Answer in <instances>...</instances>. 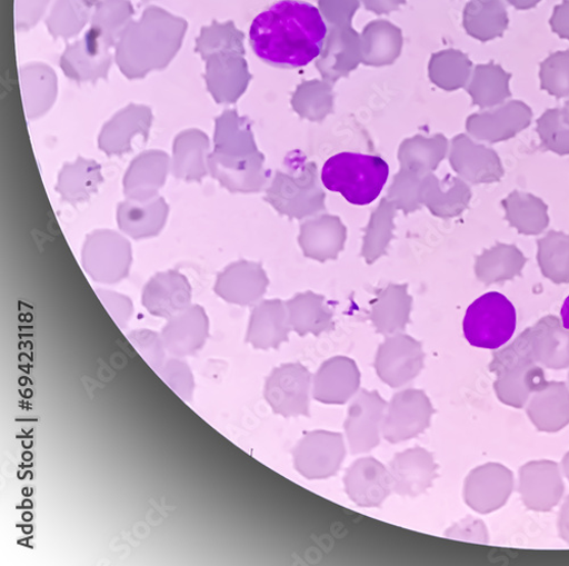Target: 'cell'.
<instances>
[{"instance_id": "56", "label": "cell", "mask_w": 569, "mask_h": 566, "mask_svg": "<svg viewBox=\"0 0 569 566\" xmlns=\"http://www.w3.org/2000/svg\"><path fill=\"white\" fill-rule=\"evenodd\" d=\"M561 113L563 121L569 126V100L565 103Z\"/></svg>"}, {"instance_id": "50", "label": "cell", "mask_w": 569, "mask_h": 566, "mask_svg": "<svg viewBox=\"0 0 569 566\" xmlns=\"http://www.w3.org/2000/svg\"><path fill=\"white\" fill-rule=\"evenodd\" d=\"M552 31L560 38L569 40V0L555 8L550 20Z\"/></svg>"}, {"instance_id": "27", "label": "cell", "mask_w": 569, "mask_h": 566, "mask_svg": "<svg viewBox=\"0 0 569 566\" xmlns=\"http://www.w3.org/2000/svg\"><path fill=\"white\" fill-rule=\"evenodd\" d=\"M526 409L539 431L559 433L569 424V388L563 383H550L531 397Z\"/></svg>"}, {"instance_id": "36", "label": "cell", "mask_w": 569, "mask_h": 566, "mask_svg": "<svg viewBox=\"0 0 569 566\" xmlns=\"http://www.w3.org/2000/svg\"><path fill=\"white\" fill-rule=\"evenodd\" d=\"M526 264V256L517 247L499 244L480 258L478 274L487 285H492L520 275Z\"/></svg>"}, {"instance_id": "46", "label": "cell", "mask_w": 569, "mask_h": 566, "mask_svg": "<svg viewBox=\"0 0 569 566\" xmlns=\"http://www.w3.org/2000/svg\"><path fill=\"white\" fill-rule=\"evenodd\" d=\"M448 538L477 544H489V532L479 518L467 516L457 523L447 533Z\"/></svg>"}, {"instance_id": "52", "label": "cell", "mask_w": 569, "mask_h": 566, "mask_svg": "<svg viewBox=\"0 0 569 566\" xmlns=\"http://www.w3.org/2000/svg\"><path fill=\"white\" fill-rule=\"evenodd\" d=\"M558 533L560 538L569 545V496L562 503L559 513Z\"/></svg>"}, {"instance_id": "53", "label": "cell", "mask_w": 569, "mask_h": 566, "mask_svg": "<svg viewBox=\"0 0 569 566\" xmlns=\"http://www.w3.org/2000/svg\"><path fill=\"white\" fill-rule=\"evenodd\" d=\"M507 2L517 10L527 11L536 8L541 0H507Z\"/></svg>"}, {"instance_id": "43", "label": "cell", "mask_w": 569, "mask_h": 566, "mask_svg": "<svg viewBox=\"0 0 569 566\" xmlns=\"http://www.w3.org/2000/svg\"><path fill=\"white\" fill-rule=\"evenodd\" d=\"M538 133L543 147L558 156H569V126L561 110H547L538 120Z\"/></svg>"}, {"instance_id": "24", "label": "cell", "mask_w": 569, "mask_h": 566, "mask_svg": "<svg viewBox=\"0 0 569 566\" xmlns=\"http://www.w3.org/2000/svg\"><path fill=\"white\" fill-rule=\"evenodd\" d=\"M210 141L200 129H187L173 140L171 171L183 181H202L209 171Z\"/></svg>"}, {"instance_id": "38", "label": "cell", "mask_w": 569, "mask_h": 566, "mask_svg": "<svg viewBox=\"0 0 569 566\" xmlns=\"http://www.w3.org/2000/svg\"><path fill=\"white\" fill-rule=\"evenodd\" d=\"M246 34L236 28L232 21L220 23L214 21L201 30L196 41V52L206 61L219 53H237L246 56Z\"/></svg>"}, {"instance_id": "2", "label": "cell", "mask_w": 569, "mask_h": 566, "mask_svg": "<svg viewBox=\"0 0 569 566\" xmlns=\"http://www.w3.org/2000/svg\"><path fill=\"white\" fill-rule=\"evenodd\" d=\"M188 23L158 7L148 8L131 21L116 44V62L128 79H141L166 69L174 59Z\"/></svg>"}, {"instance_id": "51", "label": "cell", "mask_w": 569, "mask_h": 566, "mask_svg": "<svg viewBox=\"0 0 569 566\" xmlns=\"http://www.w3.org/2000/svg\"><path fill=\"white\" fill-rule=\"evenodd\" d=\"M365 8L376 14H390L401 6L407 3V0H361Z\"/></svg>"}, {"instance_id": "58", "label": "cell", "mask_w": 569, "mask_h": 566, "mask_svg": "<svg viewBox=\"0 0 569 566\" xmlns=\"http://www.w3.org/2000/svg\"><path fill=\"white\" fill-rule=\"evenodd\" d=\"M568 383H569V374H568Z\"/></svg>"}, {"instance_id": "8", "label": "cell", "mask_w": 569, "mask_h": 566, "mask_svg": "<svg viewBox=\"0 0 569 566\" xmlns=\"http://www.w3.org/2000/svg\"><path fill=\"white\" fill-rule=\"evenodd\" d=\"M433 414L432 403L423 391L403 390L388 405L382 435L391 444L416 438L429 429Z\"/></svg>"}, {"instance_id": "26", "label": "cell", "mask_w": 569, "mask_h": 566, "mask_svg": "<svg viewBox=\"0 0 569 566\" xmlns=\"http://www.w3.org/2000/svg\"><path fill=\"white\" fill-rule=\"evenodd\" d=\"M533 354L539 365L550 369L569 367V329L556 316H546L529 327Z\"/></svg>"}, {"instance_id": "42", "label": "cell", "mask_w": 569, "mask_h": 566, "mask_svg": "<svg viewBox=\"0 0 569 566\" xmlns=\"http://www.w3.org/2000/svg\"><path fill=\"white\" fill-rule=\"evenodd\" d=\"M531 364L538 363L532 349L530 329L528 328L506 348H500L493 354L489 368L498 375L506 370Z\"/></svg>"}, {"instance_id": "20", "label": "cell", "mask_w": 569, "mask_h": 566, "mask_svg": "<svg viewBox=\"0 0 569 566\" xmlns=\"http://www.w3.org/2000/svg\"><path fill=\"white\" fill-rule=\"evenodd\" d=\"M171 170V158L161 150H149L138 155L123 177V193L127 199L150 200L158 197Z\"/></svg>"}, {"instance_id": "22", "label": "cell", "mask_w": 569, "mask_h": 566, "mask_svg": "<svg viewBox=\"0 0 569 566\" xmlns=\"http://www.w3.org/2000/svg\"><path fill=\"white\" fill-rule=\"evenodd\" d=\"M169 211L167 201L159 196L150 200L127 199L118 206V226L132 240L152 239L164 228Z\"/></svg>"}, {"instance_id": "37", "label": "cell", "mask_w": 569, "mask_h": 566, "mask_svg": "<svg viewBox=\"0 0 569 566\" xmlns=\"http://www.w3.org/2000/svg\"><path fill=\"white\" fill-rule=\"evenodd\" d=\"M538 261L542 274L555 285L569 282V236L551 230L538 241Z\"/></svg>"}, {"instance_id": "29", "label": "cell", "mask_w": 569, "mask_h": 566, "mask_svg": "<svg viewBox=\"0 0 569 566\" xmlns=\"http://www.w3.org/2000/svg\"><path fill=\"white\" fill-rule=\"evenodd\" d=\"M208 336V317L199 305H191L169 318L163 329V345L174 354L193 352L201 348Z\"/></svg>"}, {"instance_id": "54", "label": "cell", "mask_w": 569, "mask_h": 566, "mask_svg": "<svg viewBox=\"0 0 569 566\" xmlns=\"http://www.w3.org/2000/svg\"><path fill=\"white\" fill-rule=\"evenodd\" d=\"M561 322L565 328L569 329V297L565 300L561 308Z\"/></svg>"}, {"instance_id": "35", "label": "cell", "mask_w": 569, "mask_h": 566, "mask_svg": "<svg viewBox=\"0 0 569 566\" xmlns=\"http://www.w3.org/2000/svg\"><path fill=\"white\" fill-rule=\"evenodd\" d=\"M97 3L98 0H56L46 20L47 29L56 39L76 37L91 19Z\"/></svg>"}, {"instance_id": "32", "label": "cell", "mask_w": 569, "mask_h": 566, "mask_svg": "<svg viewBox=\"0 0 569 566\" xmlns=\"http://www.w3.org/2000/svg\"><path fill=\"white\" fill-rule=\"evenodd\" d=\"M508 27V14L502 0H470L463 11L466 32L478 40L502 37Z\"/></svg>"}, {"instance_id": "39", "label": "cell", "mask_w": 569, "mask_h": 566, "mask_svg": "<svg viewBox=\"0 0 569 566\" xmlns=\"http://www.w3.org/2000/svg\"><path fill=\"white\" fill-rule=\"evenodd\" d=\"M134 14L130 0H98L91 14V28L113 47Z\"/></svg>"}, {"instance_id": "17", "label": "cell", "mask_w": 569, "mask_h": 566, "mask_svg": "<svg viewBox=\"0 0 569 566\" xmlns=\"http://www.w3.org/2000/svg\"><path fill=\"white\" fill-rule=\"evenodd\" d=\"M192 287L178 270L156 274L144 287L141 302L150 314L171 318L192 305Z\"/></svg>"}, {"instance_id": "33", "label": "cell", "mask_w": 569, "mask_h": 566, "mask_svg": "<svg viewBox=\"0 0 569 566\" xmlns=\"http://www.w3.org/2000/svg\"><path fill=\"white\" fill-rule=\"evenodd\" d=\"M510 73L500 66L490 63L478 66L471 75L468 86L473 103L481 108L502 106L511 97Z\"/></svg>"}, {"instance_id": "11", "label": "cell", "mask_w": 569, "mask_h": 566, "mask_svg": "<svg viewBox=\"0 0 569 566\" xmlns=\"http://www.w3.org/2000/svg\"><path fill=\"white\" fill-rule=\"evenodd\" d=\"M515 488L512 471L502 464L488 463L473 468L465 480L463 499L480 514L502 508Z\"/></svg>"}, {"instance_id": "40", "label": "cell", "mask_w": 569, "mask_h": 566, "mask_svg": "<svg viewBox=\"0 0 569 566\" xmlns=\"http://www.w3.org/2000/svg\"><path fill=\"white\" fill-rule=\"evenodd\" d=\"M472 63L466 54L447 50L432 56L429 72L431 80L447 90L465 87L471 76Z\"/></svg>"}, {"instance_id": "1", "label": "cell", "mask_w": 569, "mask_h": 566, "mask_svg": "<svg viewBox=\"0 0 569 566\" xmlns=\"http://www.w3.org/2000/svg\"><path fill=\"white\" fill-rule=\"evenodd\" d=\"M327 32L318 9L297 0H282L254 19L250 42L263 62L296 69L319 58Z\"/></svg>"}, {"instance_id": "18", "label": "cell", "mask_w": 569, "mask_h": 566, "mask_svg": "<svg viewBox=\"0 0 569 566\" xmlns=\"http://www.w3.org/2000/svg\"><path fill=\"white\" fill-rule=\"evenodd\" d=\"M393 491L400 496L417 497L431 488L438 478L433 454L417 447L397 454L389 465Z\"/></svg>"}, {"instance_id": "6", "label": "cell", "mask_w": 569, "mask_h": 566, "mask_svg": "<svg viewBox=\"0 0 569 566\" xmlns=\"http://www.w3.org/2000/svg\"><path fill=\"white\" fill-rule=\"evenodd\" d=\"M312 376L299 364L274 368L266 381L264 397L274 414L283 417L310 415Z\"/></svg>"}, {"instance_id": "7", "label": "cell", "mask_w": 569, "mask_h": 566, "mask_svg": "<svg viewBox=\"0 0 569 566\" xmlns=\"http://www.w3.org/2000/svg\"><path fill=\"white\" fill-rule=\"evenodd\" d=\"M292 454L295 466L301 476L309 480H322L338 474L347 448L341 434L318 430L307 434Z\"/></svg>"}, {"instance_id": "21", "label": "cell", "mask_w": 569, "mask_h": 566, "mask_svg": "<svg viewBox=\"0 0 569 566\" xmlns=\"http://www.w3.org/2000/svg\"><path fill=\"white\" fill-rule=\"evenodd\" d=\"M532 118L530 107L520 101H511L496 110L470 117L468 130L490 143H499L527 129Z\"/></svg>"}, {"instance_id": "31", "label": "cell", "mask_w": 569, "mask_h": 566, "mask_svg": "<svg viewBox=\"0 0 569 566\" xmlns=\"http://www.w3.org/2000/svg\"><path fill=\"white\" fill-rule=\"evenodd\" d=\"M362 63L367 67H387L400 57L403 37L400 28L387 20L367 24L361 34Z\"/></svg>"}, {"instance_id": "34", "label": "cell", "mask_w": 569, "mask_h": 566, "mask_svg": "<svg viewBox=\"0 0 569 566\" xmlns=\"http://www.w3.org/2000/svg\"><path fill=\"white\" fill-rule=\"evenodd\" d=\"M502 206L507 220L519 234L539 235L549 226L547 205L532 195L512 192Z\"/></svg>"}, {"instance_id": "41", "label": "cell", "mask_w": 569, "mask_h": 566, "mask_svg": "<svg viewBox=\"0 0 569 566\" xmlns=\"http://www.w3.org/2000/svg\"><path fill=\"white\" fill-rule=\"evenodd\" d=\"M462 165L466 173L473 181H500L505 175L499 156L485 147H477L465 140L462 143Z\"/></svg>"}, {"instance_id": "25", "label": "cell", "mask_w": 569, "mask_h": 566, "mask_svg": "<svg viewBox=\"0 0 569 566\" xmlns=\"http://www.w3.org/2000/svg\"><path fill=\"white\" fill-rule=\"evenodd\" d=\"M23 107L29 120H36L54 106L58 98L56 71L43 63H30L20 71Z\"/></svg>"}, {"instance_id": "47", "label": "cell", "mask_w": 569, "mask_h": 566, "mask_svg": "<svg viewBox=\"0 0 569 566\" xmlns=\"http://www.w3.org/2000/svg\"><path fill=\"white\" fill-rule=\"evenodd\" d=\"M330 100V85L319 80L303 82L296 96V102L302 109L325 107Z\"/></svg>"}, {"instance_id": "48", "label": "cell", "mask_w": 569, "mask_h": 566, "mask_svg": "<svg viewBox=\"0 0 569 566\" xmlns=\"http://www.w3.org/2000/svg\"><path fill=\"white\" fill-rule=\"evenodd\" d=\"M51 0H16V27L19 31L33 28L49 8Z\"/></svg>"}, {"instance_id": "19", "label": "cell", "mask_w": 569, "mask_h": 566, "mask_svg": "<svg viewBox=\"0 0 569 566\" xmlns=\"http://www.w3.org/2000/svg\"><path fill=\"white\" fill-rule=\"evenodd\" d=\"M361 374L357 364L347 357L323 363L312 380L313 398L327 405H345L359 391Z\"/></svg>"}, {"instance_id": "14", "label": "cell", "mask_w": 569, "mask_h": 566, "mask_svg": "<svg viewBox=\"0 0 569 566\" xmlns=\"http://www.w3.org/2000/svg\"><path fill=\"white\" fill-rule=\"evenodd\" d=\"M346 493L361 507H379L393 491L390 469L373 457L356 460L345 477Z\"/></svg>"}, {"instance_id": "30", "label": "cell", "mask_w": 569, "mask_h": 566, "mask_svg": "<svg viewBox=\"0 0 569 566\" xmlns=\"http://www.w3.org/2000/svg\"><path fill=\"white\" fill-rule=\"evenodd\" d=\"M103 181L102 166L94 160L79 157L76 161L63 166L56 190L62 201L78 205L98 193Z\"/></svg>"}, {"instance_id": "45", "label": "cell", "mask_w": 569, "mask_h": 566, "mask_svg": "<svg viewBox=\"0 0 569 566\" xmlns=\"http://www.w3.org/2000/svg\"><path fill=\"white\" fill-rule=\"evenodd\" d=\"M318 6L328 27L352 26L360 0H318Z\"/></svg>"}, {"instance_id": "57", "label": "cell", "mask_w": 569, "mask_h": 566, "mask_svg": "<svg viewBox=\"0 0 569 566\" xmlns=\"http://www.w3.org/2000/svg\"><path fill=\"white\" fill-rule=\"evenodd\" d=\"M149 2H150V0H141L142 4H148Z\"/></svg>"}, {"instance_id": "16", "label": "cell", "mask_w": 569, "mask_h": 566, "mask_svg": "<svg viewBox=\"0 0 569 566\" xmlns=\"http://www.w3.org/2000/svg\"><path fill=\"white\" fill-rule=\"evenodd\" d=\"M206 81L214 101L234 103L247 90L252 76L244 56L219 53L206 60Z\"/></svg>"}, {"instance_id": "13", "label": "cell", "mask_w": 569, "mask_h": 566, "mask_svg": "<svg viewBox=\"0 0 569 566\" xmlns=\"http://www.w3.org/2000/svg\"><path fill=\"white\" fill-rule=\"evenodd\" d=\"M327 28L328 32L321 53L316 60V67L326 80L336 82L349 76L362 63V40L352 26Z\"/></svg>"}, {"instance_id": "28", "label": "cell", "mask_w": 569, "mask_h": 566, "mask_svg": "<svg viewBox=\"0 0 569 566\" xmlns=\"http://www.w3.org/2000/svg\"><path fill=\"white\" fill-rule=\"evenodd\" d=\"M550 383L539 364L519 366L497 375L495 391L498 399L513 408H526L531 397Z\"/></svg>"}, {"instance_id": "4", "label": "cell", "mask_w": 569, "mask_h": 566, "mask_svg": "<svg viewBox=\"0 0 569 566\" xmlns=\"http://www.w3.org/2000/svg\"><path fill=\"white\" fill-rule=\"evenodd\" d=\"M517 314L501 294L490 292L473 301L463 318V335L472 347L498 350L515 334Z\"/></svg>"}, {"instance_id": "3", "label": "cell", "mask_w": 569, "mask_h": 566, "mask_svg": "<svg viewBox=\"0 0 569 566\" xmlns=\"http://www.w3.org/2000/svg\"><path fill=\"white\" fill-rule=\"evenodd\" d=\"M390 167L375 156L343 152L326 161L321 180L327 190L342 195L355 206H367L381 196Z\"/></svg>"}, {"instance_id": "12", "label": "cell", "mask_w": 569, "mask_h": 566, "mask_svg": "<svg viewBox=\"0 0 569 566\" xmlns=\"http://www.w3.org/2000/svg\"><path fill=\"white\" fill-rule=\"evenodd\" d=\"M518 493L529 509L551 510L565 493L560 466L552 460H535L521 466Z\"/></svg>"}, {"instance_id": "55", "label": "cell", "mask_w": 569, "mask_h": 566, "mask_svg": "<svg viewBox=\"0 0 569 566\" xmlns=\"http://www.w3.org/2000/svg\"><path fill=\"white\" fill-rule=\"evenodd\" d=\"M561 469H562L563 476L569 481V451L565 455V457L562 459Z\"/></svg>"}, {"instance_id": "44", "label": "cell", "mask_w": 569, "mask_h": 566, "mask_svg": "<svg viewBox=\"0 0 569 566\" xmlns=\"http://www.w3.org/2000/svg\"><path fill=\"white\" fill-rule=\"evenodd\" d=\"M541 88L550 96L562 99L569 98V52H558L550 56L540 70Z\"/></svg>"}, {"instance_id": "9", "label": "cell", "mask_w": 569, "mask_h": 566, "mask_svg": "<svg viewBox=\"0 0 569 566\" xmlns=\"http://www.w3.org/2000/svg\"><path fill=\"white\" fill-rule=\"evenodd\" d=\"M387 401L377 391L361 389L348 409L345 430L353 455L366 454L381 443Z\"/></svg>"}, {"instance_id": "23", "label": "cell", "mask_w": 569, "mask_h": 566, "mask_svg": "<svg viewBox=\"0 0 569 566\" xmlns=\"http://www.w3.org/2000/svg\"><path fill=\"white\" fill-rule=\"evenodd\" d=\"M422 368L423 355L420 348L406 340H397L382 347L375 363L379 379L395 389L415 380Z\"/></svg>"}, {"instance_id": "15", "label": "cell", "mask_w": 569, "mask_h": 566, "mask_svg": "<svg viewBox=\"0 0 569 566\" xmlns=\"http://www.w3.org/2000/svg\"><path fill=\"white\" fill-rule=\"evenodd\" d=\"M152 123L153 113L149 107L129 105L103 126L99 148L109 157L129 153L137 136L149 138Z\"/></svg>"}, {"instance_id": "10", "label": "cell", "mask_w": 569, "mask_h": 566, "mask_svg": "<svg viewBox=\"0 0 569 566\" xmlns=\"http://www.w3.org/2000/svg\"><path fill=\"white\" fill-rule=\"evenodd\" d=\"M112 46L90 28L84 36L69 44L61 57L64 75L77 82H97L107 79L112 66Z\"/></svg>"}, {"instance_id": "49", "label": "cell", "mask_w": 569, "mask_h": 566, "mask_svg": "<svg viewBox=\"0 0 569 566\" xmlns=\"http://www.w3.org/2000/svg\"><path fill=\"white\" fill-rule=\"evenodd\" d=\"M97 294L118 325L124 326L133 314L131 300L119 292L97 289Z\"/></svg>"}, {"instance_id": "5", "label": "cell", "mask_w": 569, "mask_h": 566, "mask_svg": "<svg viewBox=\"0 0 569 566\" xmlns=\"http://www.w3.org/2000/svg\"><path fill=\"white\" fill-rule=\"evenodd\" d=\"M81 264L100 285L113 286L126 279L132 265V248L126 236L111 229L91 231L83 244Z\"/></svg>"}]
</instances>
